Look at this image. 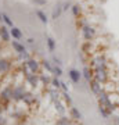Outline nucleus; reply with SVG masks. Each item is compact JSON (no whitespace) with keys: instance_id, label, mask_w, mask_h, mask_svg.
<instances>
[{"instance_id":"1","label":"nucleus","mask_w":119,"mask_h":125,"mask_svg":"<svg viewBox=\"0 0 119 125\" xmlns=\"http://www.w3.org/2000/svg\"><path fill=\"white\" fill-rule=\"evenodd\" d=\"M97 97H98V104H101V106H104V107L108 110L110 113H112L115 110V106H114V103L111 102V99H110V96L104 92V90H100L97 93Z\"/></svg>"},{"instance_id":"2","label":"nucleus","mask_w":119,"mask_h":125,"mask_svg":"<svg viewBox=\"0 0 119 125\" xmlns=\"http://www.w3.org/2000/svg\"><path fill=\"white\" fill-rule=\"evenodd\" d=\"M93 72H94V79H97L100 83H105L107 82V79H108V71H107V68L94 67L93 68Z\"/></svg>"},{"instance_id":"3","label":"nucleus","mask_w":119,"mask_h":125,"mask_svg":"<svg viewBox=\"0 0 119 125\" xmlns=\"http://www.w3.org/2000/svg\"><path fill=\"white\" fill-rule=\"evenodd\" d=\"M82 35H83L86 42H92L93 38L96 36V29L93 27H90V25H87V24H84L82 27Z\"/></svg>"},{"instance_id":"4","label":"nucleus","mask_w":119,"mask_h":125,"mask_svg":"<svg viewBox=\"0 0 119 125\" xmlns=\"http://www.w3.org/2000/svg\"><path fill=\"white\" fill-rule=\"evenodd\" d=\"M24 62L27 64L28 70H29L31 72H33V74H37L39 70H40V65H42L37 60H35V58H32V57L29 58V60H27V61H24Z\"/></svg>"},{"instance_id":"5","label":"nucleus","mask_w":119,"mask_h":125,"mask_svg":"<svg viewBox=\"0 0 119 125\" xmlns=\"http://www.w3.org/2000/svg\"><path fill=\"white\" fill-rule=\"evenodd\" d=\"M0 100L1 102H10V100H13V88L11 86L3 88V89L0 90Z\"/></svg>"},{"instance_id":"6","label":"nucleus","mask_w":119,"mask_h":125,"mask_svg":"<svg viewBox=\"0 0 119 125\" xmlns=\"http://www.w3.org/2000/svg\"><path fill=\"white\" fill-rule=\"evenodd\" d=\"M93 65L94 67H102V68H107V58L102 56V54H98L96 57L93 58Z\"/></svg>"},{"instance_id":"7","label":"nucleus","mask_w":119,"mask_h":125,"mask_svg":"<svg viewBox=\"0 0 119 125\" xmlns=\"http://www.w3.org/2000/svg\"><path fill=\"white\" fill-rule=\"evenodd\" d=\"M11 46H13V49L15 53L18 54H22V53H27V49H25V46L22 45L21 42H18V40L13 39L11 40Z\"/></svg>"},{"instance_id":"8","label":"nucleus","mask_w":119,"mask_h":125,"mask_svg":"<svg viewBox=\"0 0 119 125\" xmlns=\"http://www.w3.org/2000/svg\"><path fill=\"white\" fill-rule=\"evenodd\" d=\"M0 38L3 42H10L11 35H10V29H7V25H0Z\"/></svg>"},{"instance_id":"9","label":"nucleus","mask_w":119,"mask_h":125,"mask_svg":"<svg viewBox=\"0 0 119 125\" xmlns=\"http://www.w3.org/2000/svg\"><path fill=\"white\" fill-rule=\"evenodd\" d=\"M10 70H11V62H10V60H7V58H0V72L1 74H6Z\"/></svg>"},{"instance_id":"10","label":"nucleus","mask_w":119,"mask_h":125,"mask_svg":"<svg viewBox=\"0 0 119 125\" xmlns=\"http://www.w3.org/2000/svg\"><path fill=\"white\" fill-rule=\"evenodd\" d=\"M68 75H69L71 81L73 82V83H79L80 81V76H82V74H80L78 70H71L69 72H68Z\"/></svg>"},{"instance_id":"11","label":"nucleus","mask_w":119,"mask_h":125,"mask_svg":"<svg viewBox=\"0 0 119 125\" xmlns=\"http://www.w3.org/2000/svg\"><path fill=\"white\" fill-rule=\"evenodd\" d=\"M69 115H71V118H73L75 121L82 120V114H80V111L76 107H72V106L69 107Z\"/></svg>"},{"instance_id":"12","label":"nucleus","mask_w":119,"mask_h":125,"mask_svg":"<svg viewBox=\"0 0 119 125\" xmlns=\"http://www.w3.org/2000/svg\"><path fill=\"white\" fill-rule=\"evenodd\" d=\"M10 35H11V38L15 39V40L22 39V32H21V29L17 28V27H13L11 29H10Z\"/></svg>"},{"instance_id":"13","label":"nucleus","mask_w":119,"mask_h":125,"mask_svg":"<svg viewBox=\"0 0 119 125\" xmlns=\"http://www.w3.org/2000/svg\"><path fill=\"white\" fill-rule=\"evenodd\" d=\"M89 82H90V88H92L93 93L97 94L98 92L101 90V83H100L97 79H94V78H93V79H92V81H89Z\"/></svg>"},{"instance_id":"14","label":"nucleus","mask_w":119,"mask_h":125,"mask_svg":"<svg viewBox=\"0 0 119 125\" xmlns=\"http://www.w3.org/2000/svg\"><path fill=\"white\" fill-rule=\"evenodd\" d=\"M54 104H55V110H57L58 114H60V115H64L65 111H66V108L64 107V104L60 102V99H58V100H54Z\"/></svg>"},{"instance_id":"15","label":"nucleus","mask_w":119,"mask_h":125,"mask_svg":"<svg viewBox=\"0 0 119 125\" xmlns=\"http://www.w3.org/2000/svg\"><path fill=\"white\" fill-rule=\"evenodd\" d=\"M83 74H84V78L87 81H92L93 78H94V72H93V70L92 68H89L87 65L83 68Z\"/></svg>"},{"instance_id":"16","label":"nucleus","mask_w":119,"mask_h":125,"mask_svg":"<svg viewBox=\"0 0 119 125\" xmlns=\"http://www.w3.org/2000/svg\"><path fill=\"white\" fill-rule=\"evenodd\" d=\"M35 13H36V15H37V18H39V20H40L43 24H47V22H49V18H47V15L44 14V11H42V10H36Z\"/></svg>"},{"instance_id":"17","label":"nucleus","mask_w":119,"mask_h":125,"mask_svg":"<svg viewBox=\"0 0 119 125\" xmlns=\"http://www.w3.org/2000/svg\"><path fill=\"white\" fill-rule=\"evenodd\" d=\"M46 43H47V47H49V52H51L53 53L54 50H55V40L53 39V38H47V40H46Z\"/></svg>"},{"instance_id":"18","label":"nucleus","mask_w":119,"mask_h":125,"mask_svg":"<svg viewBox=\"0 0 119 125\" xmlns=\"http://www.w3.org/2000/svg\"><path fill=\"white\" fill-rule=\"evenodd\" d=\"M3 22H4L7 27H10V28H13V27H14L13 20L9 17V14H6V13H3Z\"/></svg>"},{"instance_id":"19","label":"nucleus","mask_w":119,"mask_h":125,"mask_svg":"<svg viewBox=\"0 0 119 125\" xmlns=\"http://www.w3.org/2000/svg\"><path fill=\"white\" fill-rule=\"evenodd\" d=\"M57 125H71V121H69L68 117L61 115L60 118H58V121H57Z\"/></svg>"},{"instance_id":"20","label":"nucleus","mask_w":119,"mask_h":125,"mask_svg":"<svg viewBox=\"0 0 119 125\" xmlns=\"http://www.w3.org/2000/svg\"><path fill=\"white\" fill-rule=\"evenodd\" d=\"M98 111H100V114H101L104 118H108V117H110V111H108L104 106H101V104H98Z\"/></svg>"},{"instance_id":"21","label":"nucleus","mask_w":119,"mask_h":125,"mask_svg":"<svg viewBox=\"0 0 119 125\" xmlns=\"http://www.w3.org/2000/svg\"><path fill=\"white\" fill-rule=\"evenodd\" d=\"M51 86H53L54 89H60L61 88V81L58 79V76H54L53 79H51Z\"/></svg>"},{"instance_id":"22","label":"nucleus","mask_w":119,"mask_h":125,"mask_svg":"<svg viewBox=\"0 0 119 125\" xmlns=\"http://www.w3.org/2000/svg\"><path fill=\"white\" fill-rule=\"evenodd\" d=\"M40 64H42V67L46 68V70H47L49 72H53V67H51V64H50L49 60H43V61L40 62Z\"/></svg>"},{"instance_id":"23","label":"nucleus","mask_w":119,"mask_h":125,"mask_svg":"<svg viewBox=\"0 0 119 125\" xmlns=\"http://www.w3.org/2000/svg\"><path fill=\"white\" fill-rule=\"evenodd\" d=\"M62 11H64V10H62L61 6H57V9H54V11H53V18H54V20H57V18L61 15Z\"/></svg>"},{"instance_id":"24","label":"nucleus","mask_w":119,"mask_h":125,"mask_svg":"<svg viewBox=\"0 0 119 125\" xmlns=\"http://www.w3.org/2000/svg\"><path fill=\"white\" fill-rule=\"evenodd\" d=\"M53 74L55 76H61L62 75V68L60 65H54L53 67Z\"/></svg>"},{"instance_id":"25","label":"nucleus","mask_w":119,"mask_h":125,"mask_svg":"<svg viewBox=\"0 0 119 125\" xmlns=\"http://www.w3.org/2000/svg\"><path fill=\"white\" fill-rule=\"evenodd\" d=\"M62 97H64V102H65L68 106H72V99H71V96H69V93H68V92H64Z\"/></svg>"},{"instance_id":"26","label":"nucleus","mask_w":119,"mask_h":125,"mask_svg":"<svg viewBox=\"0 0 119 125\" xmlns=\"http://www.w3.org/2000/svg\"><path fill=\"white\" fill-rule=\"evenodd\" d=\"M72 13H73L75 17H79L80 15V6L79 4H73L72 6Z\"/></svg>"},{"instance_id":"27","label":"nucleus","mask_w":119,"mask_h":125,"mask_svg":"<svg viewBox=\"0 0 119 125\" xmlns=\"http://www.w3.org/2000/svg\"><path fill=\"white\" fill-rule=\"evenodd\" d=\"M39 79L43 82L44 85H49V83H51V79H50L47 75H40V76H39Z\"/></svg>"},{"instance_id":"28","label":"nucleus","mask_w":119,"mask_h":125,"mask_svg":"<svg viewBox=\"0 0 119 125\" xmlns=\"http://www.w3.org/2000/svg\"><path fill=\"white\" fill-rule=\"evenodd\" d=\"M33 3H36V4H39V6H44L46 4V0H33Z\"/></svg>"},{"instance_id":"29","label":"nucleus","mask_w":119,"mask_h":125,"mask_svg":"<svg viewBox=\"0 0 119 125\" xmlns=\"http://www.w3.org/2000/svg\"><path fill=\"white\" fill-rule=\"evenodd\" d=\"M61 89L64 90V92H68V85H66L65 82H61Z\"/></svg>"},{"instance_id":"30","label":"nucleus","mask_w":119,"mask_h":125,"mask_svg":"<svg viewBox=\"0 0 119 125\" xmlns=\"http://www.w3.org/2000/svg\"><path fill=\"white\" fill-rule=\"evenodd\" d=\"M53 61H54V64H55V65H61V60H60V58L53 57Z\"/></svg>"},{"instance_id":"31","label":"nucleus","mask_w":119,"mask_h":125,"mask_svg":"<svg viewBox=\"0 0 119 125\" xmlns=\"http://www.w3.org/2000/svg\"><path fill=\"white\" fill-rule=\"evenodd\" d=\"M69 7H71V4H69V3H64V7H62V10L65 11V10H68Z\"/></svg>"},{"instance_id":"32","label":"nucleus","mask_w":119,"mask_h":125,"mask_svg":"<svg viewBox=\"0 0 119 125\" xmlns=\"http://www.w3.org/2000/svg\"><path fill=\"white\" fill-rule=\"evenodd\" d=\"M28 43H31V45H32V43H33V39H32V38H29V39H28Z\"/></svg>"},{"instance_id":"33","label":"nucleus","mask_w":119,"mask_h":125,"mask_svg":"<svg viewBox=\"0 0 119 125\" xmlns=\"http://www.w3.org/2000/svg\"><path fill=\"white\" fill-rule=\"evenodd\" d=\"M3 21V13H0V22Z\"/></svg>"},{"instance_id":"34","label":"nucleus","mask_w":119,"mask_h":125,"mask_svg":"<svg viewBox=\"0 0 119 125\" xmlns=\"http://www.w3.org/2000/svg\"><path fill=\"white\" fill-rule=\"evenodd\" d=\"M1 118H3V117H1V110H0V124H1V121H3Z\"/></svg>"},{"instance_id":"35","label":"nucleus","mask_w":119,"mask_h":125,"mask_svg":"<svg viewBox=\"0 0 119 125\" xmlns=\"http://www.w3.org/2000/svg\"><path fill=\"white\" fill-rule=\"evenodd\" d=\"M71 125H78V124H71Z\"/></svg>"}]
</instances>
